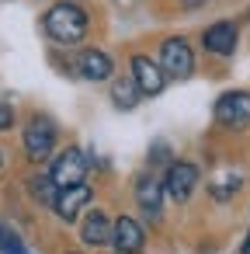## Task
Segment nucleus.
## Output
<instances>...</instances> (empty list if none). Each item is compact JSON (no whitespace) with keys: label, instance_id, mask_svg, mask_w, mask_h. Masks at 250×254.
<instances>
[{"label":"nucleus","instance_id":"obj_1","mask_svg":"<svg viewBox=\"0 0 250 254\" xmlns=\"http://www.w3.org/2000/svg\"><path fill=\"white\" fill-rule=\"evenodd\" d=\"M46 32L59 42V46H77L84 35H87V14L84 7L77 4H56L49 14H46Z\"/></svg>","mask_w":250,"mask_h":254},{"label":"nucleus","instance_id":"obj_2","mask_svg":"<svg viewBox=\"0 0 250 254\" xmlns=\"http://www.w3.org/2000/svg\"><path fill=\"white\" fill-rule=\"evenodd\" d=\"M160 70H163L167 77H174V80L191 77L195 56H191V49H188L184 39H167V42L160 46Z\"/></svg>","mask_w":250,"mask_h":254},{"label":"nucleus","instance_id":"obj_3","mask_svg":"<svg viewBox=\"0 0 250 254\" xmlns=\"http://www.w3.org/2000/svg\"><path fill=\"white\" fill-rule=\"evenodd\" d=\"M52 185L56 188H70V185H80V181H87V157L77 150V146H66L59 157H56V164H52Z\"/></svg>","mask_w":250,"mask_h":254},{"label":"nucleus","instance_id":"obj_4","mask_svg":"<svg viewBox=\"0 0 250 254\" xmlns=\"http://www.w3.org/2000/svg\"><path fill=\"white\" fill-rule=\"evenodd\" d=\"M215 119L229 129H243L250 126V94L247 91H226L215 101Z\"/></svg>","mask_w":250,"mask_h":254},{"label":"nucleus","instance_id":"obj_5","mask_svg":"<svg viewBox=\"0 0 250 254\" xmlns=\"http://www.w3.org/2000/svg\"><path fill=\"white\" fill-rule=\"evenodd\" d=\"M52 146H56V129H52V122L35 115V119L25 126V150H28V157H32V160H46V157L52 153Z\"/></svg>","mask_w":250,"mask_h":254},{"label":"nucleus","instance_id":"obj_6","mask_svg":"<svg viewBox=\"0 0 250 254\" xmlns=\"http://www.w3.org/2000/svg\"><path fill=\"white\" fill-rule=\"evenodd\" d=\"M132 84L139 87V94H143V98H153V94H160V91H163L167 73H163L150 56H132Z\"/></svg>","mask_w":250,"mask_h":254},{"label":"nucleus","instance_id":"obj_7","mask_svg":"<svg viewBox=\"0 0 250 254\" xmlns=\"http://www.w3.org/2000/svg\"><path fill=\"white\" fill-rule=\"evenodd\" d=\"M160 185H163V191H167L174 202H184V198L195 191V185H198V167L188 164V160H177V164H170L167 181H160Z\"/></svg>","mask_w":250,"mask_h":254},{"label":"nucleus","instance_id":"obj_8","mask_svg":"<svg viewBox=\"0 0 250 254\" xmlns=\"http://www.w3.org/2000/svg\"><path fill=\"white\" fill-rule=\"evenodd\" d=\"M108 240L115 244L118 254H139L143 244H146V233H143V226H139L132 216H122V219L111 223V237H108Z\"/></svg>","mask_w":250,"mask_h":254},{"label":"nucleus","instance_id":"obj_9","mask_svg":"<svg viewBox=\"0 0 250 254\" xmlns=\"http://www.w3.org/2000/svg\"><path fill=\"white\" fill-rule=\"evenodd\" d=\"M91 202V185L87 181H80V185H70V188H59L56 191V202H52V209H56V216L59 219H77V212L84 209Z\"/></svg>","mask_w":250,"mask_h":254},{"label":"nucleus","instance_id":"obj_10","mask_svg":"<svg viewBox=\"0 0 250 254\" xmlns=\"http://www.w3.org/2000/svg\"><path fill=\"white\" fill-rule=\"evenodd\" d=\"M201 42H205V49L212 56H233V49H236V25L233 21H215L212 28H205Z\"/></svg>","mask_w":250,"mask_h":254},{"label":"nucleus","instance_id":"obj_11","mask_svg":"<svg viewBox=\"0 0 250 254\" xmlns=\"http://www.w3.org/2000/svg\"><path fill=\"white\" fill-rule=\"evenodd\" d=\"M136 202H139V209H143L150 219H156V216H160V205H163V185H160L153 174H143V178L136 181Z\"/></svg>","mask_w":250,"mask_h":254},{"label":"nucleus","instance_id":"obj_12","mask_svg":"<svg viewBox=\"0 0 250 254\" xmlns=\"http://www.w3.org/2000/svg\"><path fill=\"white\" fill-rule=\"evenodd\" d=\"M77 66H80V73H84L87 80H108L111 70H115V63H111L101 49H84L80 60H77Z\"/></svg>","mask_w":250,"mask_h":254},{"label":"nucleus","instance_id":"obj_13","mask_svg":"<svg viewBox=\"0 0 250 254\" xmlns=\"http://www.w3.org/2000/svg\"><path fill=\"white\" fill-rule=\"evenodd\" d=\"M80 237L87 240V244H108V237H111V223H108V216L101 212V209H94L87 219H84V230H80Z\"/></svg>","mask_w":250,"mask_h":254},{"label":"nucleus","instance_id":"obj_14","mask_svg":"<svg viewBox=\"0 0 250 254\" xmlns=\"http://www.w3.org/2000/svg\"><path fill=\"white\" fill-rule=\"evenodd\" d=\"M111 98H115V105H118V108H125V112H129V108H136V105H139V98H143V94H139V87H136L132 80H115Z\"/></svg>","mask_w":250,"mask_h":254},{"label":"nucleus","instance_id":"obj_15","mask_svg":"<svg viewBox=\"0 0 250 254\" xmlns=\"http://www.w3.org/2000/svg\"><path fill=\"white\" fill-rule=\"evenodd\" d=\"M0 254H28V247L21 244V237L11 226H4V223H0Z\"/></svg>","mask_w":250,"mask_h":254},{"label":"nucleus","instance_id":"obj_16","mask_svg":"<svg viewBox=\"0 0 250 254\" xmlns=\"http://www.w3.org/2000/svg\"><path fill=\"white\" fill-rule=\"evenodd\" d=\"M56 191H59V188L52 185V178H42V174H39V178H32V195H35V198H42L46 205H52V202H56Z\"/></svg>","mask_w":250,"mask_h":254},{"label":"nucleus","instance_id":"obj_17","mask_svg":"<svg viewBox=\"0 0 250 254\" xmlns=\"http://www.w3.org/2000/svg\"><path fill=\"white\" fill-rule=\"evenodd\" d=\"M240 188V178H222V185H212V195L215 198H226V195H233Z\"/></svg>","mask_w":250,"mask_h":254},{"label":"nucleus","instance_id":"obj_18","mask_svg":"<svg viewBox=\"0 0 250 254\" xmlns=\"http://www.w3.org/2000/svg\"><path fill=\"white\" fill-rule=\"evenodd\" d=\"M11 126H14V108L0 98V129H11Z\"/></svg>","mask_w":250,"mask_h":254},{"label":"nucleus","instance_id":"obj_19","mask_svg":"<svg viewBox=\"0 0 250 254\" xmlns=\"http://www.w3.org/2000/svg\"><path fill=\"white\" fill-rule=\"evenodd\" d=\"M181 4H184V7H198V4H201V0H181Z\"/></svg>","mask_w":250,"mask_h":254},{"label":"nucleus","instance_id":"obj_20","mask_svg":"<svg viewBox=\"0 0 250 254\" xmlns=\"http://www.w3.org/2000/svg\"><path fill=\"white\" fill-rule=\"evenodd\" d=\"M243 254H250V237H247V244H243Z\"/></svg>","mask_w":250,"mask_h":254},{"label":"nucleus","instance_id":"obj_21","mask_svg":"<svg viewBox=\"0 0 250 254\" xmlns=\"http://www.w3.org/2000/svg\"><path fill=\"white\" fill-rule=\"evenodd\" d=\"M70 254H80V251H70Z\"/></svg>","mask_w":250,"mask_h":254},{"label":"nucleus","instance_id":"obj_22","mask_svg":"<svg viewBox=\"0 0 250 254\" xmlns=\"http://www.w3.org/2000/svg\"><path fill=\"white\" fill-rule=\"evenodd\" d=\"M0 164H4V157H0Z\"/></svg>","mask_w":250,"mask_h":254}]
</instances>
